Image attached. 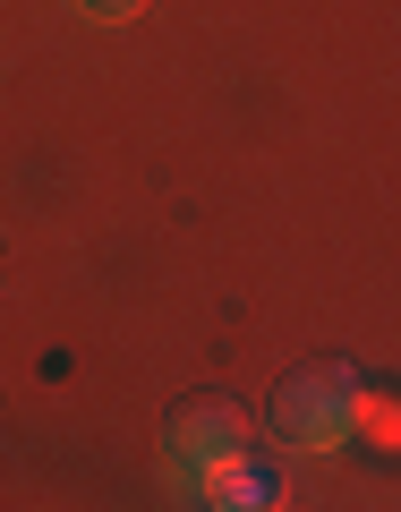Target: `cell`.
<instances>
[{
	"mask_svg": "<svg viewBox=\"0 0 401 512\" xmlns=\"http://www.w3.org/2000/svg\"><path fill=\"white\" fill-rule=\"evenodd\" d=\"M350 402H359V367L350 359H308L274 393V436L291 453H342L350 444Z\"/></svg>",
	"mask_w": 401,
	"mask_h": 512,
	"instance_id": "6da1fadb",
	"label": "cell"
},
{
	"mask_svg": "<svg viewBox=\"0 0 401 512\" xmlns=\"http://www.w3.org/2000/svg\"><path fill=\"white\" fill-rule=\"evenodd\" d=\"M77 9H94V18H137L146 0H77Z\"/></svg>",
	"mask_w": 401,
	"mask_h": 512,
	"instance_id": "3957f363",
	"label": "cell"
},
{
	"mask_svg": "<svg viewBox=\"0 0 401 512\" xmlns=\"http://www.w3.org/2000/svg\"><path fill=\"white\" fill-rule=\"evenodd\" d=\"M231 453H256L248 410H239L231 393H188L163 419V461H171L180 487H197V470H214V461H231Z\"/></svg>",
	"mask_w": 401,
	"mask_h": 512,
	"instance_id": "7a4b0ae2",
	"label": "cell"
}]
</instances>
